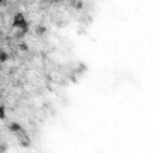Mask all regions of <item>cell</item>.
I'll use <instances>...</instances> for the list:
<instances>
[{
    "label": "cell",
    "mask_w": 153,
    "mask_h": 153,
    "mask_svg": "<svg viewBox=\"0 0 153 153\" xmlns=\"http://www.w3.org/2000/svg\"><path fill=\"white\" fill-rule=\"evenodd\" d=\"M8 59H10V55L6 52H4V50H1V52H0V63L6 62Z\"/></svg>",
    "instance_id": "3"
},
{
    "label": "cell",
    "mask_w": 153,
    "mask_h": 153,
    "mask_svg": "<svg viewBox=\"0 0 153 153\" xmlns=\"http://www.w3.org/2000/svg\"><path fill=\"white\" fill-rule=\"evenodd\" d=\"M6 152H7V145L0 144V153H6Z\"/></svg>",
    "instance_id": "8"
},
{
    "label": "cell",
    "mask_w": 153,
    "mask_h": 153,
    "mask_svg": "<svg viewBox=\"0 0 153 153\" xmlns=\"http://www.w3.org/2000/svg\"><path fill=\"white\" fill-rule=\"evenodd\" d=\"M0 52H1V49H0Z\"/></svg>",
    "instance_id": "11"
},
{
    "label": "cell",
    "mask_w": 153,
    "mask_h": 153,
    "mask_svg": "<svg viewBox=\"0 0 153 153\" xmlns=\"http://www.w3.org/2000/svg\"><path fill=\"white\" fill-rule=\"evenodd\" d=\"M73 6H74L76 10H80V8L83 7V3H81V1H74V3H73Z\"/></svg>",
    "instance_id": "9"
},
{
    "label": "cell",
    "mask_w": 153,
    "mask_h": 153,
    "mask_svg": "<svg viewBox=\"0 0 153 153\" xmlns=\"http://www.w3.org/2000/svg\"><path fill=\"white\" fill-rule=\"evenodd\" d=\"M4 4V1H1V0H0V5H3Z\"/></svg>",
    "instance_id": "10"
},
{
    "label": "cell",
    "mask_w": 153,
    "mask_h": 153,
    "mask_svg": "<svg viewBox=\"0 0 153 153\" xmlns=\"http://www.w3.org/2000/svg\"><path fill=\"white\" fill-rule=\"evenodd\" d=\"M8 129L13 133H19V132H23V128H22V124H19L18 122H12L8 124Z\"/></svg>",
    "instance_id": "2"
},
{
    "label": "cell",
    "mask_w": 153,
    "mask_h": 153,
    "mask_svg": "<svg viewBox=\"0 0 153 153\" xmlns=\"http://www.w3.org/2000/svg\"><path fill=\"white\" fill-rule=\"evenodd\" d=\"M46 32H47V28H46V27H42V25H40V27L36 28V34H37L38 36H43Z\"/></svg>",
    "instance_id": "4"
},
{
    "label": "cell",
    "mask_w": 153,
    "mask_h": 153,
    "mask_svg": "<svg viewBox=\"0 0 153 153\" xmlns=\"http://www.w3.org/2000/svg\"><path fill=\"white\" fill-rule=\"evenodd\" d=\"M19 49L22 50V52H28V50H29V47H28V44L27 43H20L19 44Z\"/></svg>",
    "instance_id": "7"
},
{
    "label": "cell",
    "mask_w": 153,
    "mask_h": 153,
    "mask_svg": "<svg viewBox=\"0 0 153 153\" xmlns=\"http://www.w3.org/2000/svg\"><path fill=\"white\" fill-rule=\"evenodd\" d=\"M30 144H31V141H30V139H29L28 136H25V139L20 141V145H22L23 147H29Z\"/></svg>",
    "instance_id": "5"
},
{
    "label": "cell",
    "mask_w": 153,
    "mask_h": 153,
    "mask_svg": "<svg viewBox=\"0 0 153 153\" xmlns=\"http://www.w3.org/2000/svg\"><path fill=\"white\" fill-rule=\"evenodd\" d=\"M6 119V110L4 105H0V120H5Z\"/></svg>",
    "instance_id": "6"
},
{
    "label": "cell",
    "mask_w": 153,
    "mask_h": 153,
    "mask_svg": "<svg viewBox=\"0 0 153 153\" xmlns=\"http://www.w3.org/2000/svg\"><path fill=\"white\" fill-rule=\"evenodd\" d=\"M12 27L19 29L24 35L29 31V24H28L27 19H25V17H24V15L22 13V12H17V13L15 15Z\"/></svg>",
    "instance_id": "1"
}]
</instances>
